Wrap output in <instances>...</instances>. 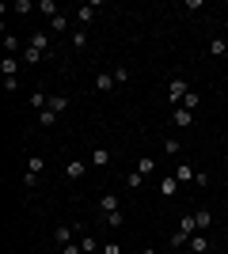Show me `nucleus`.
Returning <instances> with one entry per match:
<instances>
[{
  "label": "nucleus",
  "mask_w": 228,
  "mask_h": 254,
  "mask_svg": "<svg viewBox=\"0 0 228 254\" xmlns=\"http://www.w3.org/2000/svg\"><path fill=\"white\" fill-rule=\"evenodd\" d=\"M0 72H4V76H15V72H19V57H4V61H0Z\"/></svg>",
  "instance_id": "nucleus-17"
},
{
  "label": "nucleus",
  "mask_w": 228,
  "mask_h": 254,
  "mask_svg": "<svg viewBox=\"0 0 228 254\" xmlns=\"http://www.w3.org/2000/svg\"><path fill=\"white\" fill-rule=\"evenodd\" d=\"M186 251H190V254H206V251H209V239H206L202 232H198V235H190V243H186Z\"/></svg>",
  "instance_id": "nucleus-7"
},
{
  "label": "nucleus",
  "mask_w": 228,
  "mask_h": 254,
  "mask_svg": "<svg viewBox=\"0 0 228 254\" xmlns=\"http://www.w3.org/2000/svg\"><path fill=\"white\" fill-rule=\"evenodd\" d=\"M57 118H61V114H54V110H38V126L50 129V126H57Z\"/></svg>",
  "instance_id": "nucleus-26"
},
{
  "label": "nucleus",
  "mask_w": 228,
  "mask_h": 254,
  "mask_svg": "<svg viewBox=\"0 0 228 254\" xmlns=\"http://www.w3.org/2000/svg\"><path fill=\"white\" fill-rule=\"evenodd\" d=\"M73 46H76V50H84V46H87V31H84V27H76V31H73Z\"/></svg>",
  "instance_id": "nucleus-28"
},
{
  "label": "nucleus",
  "mask_w": 228,
  "mask_h": 254,
  "mask_svg": "<svg viewBox=\"0 0 228 254\" xmlns=\"http://www.w3.org/2000/svg\"><path fill=\"white\" fill-rule=\"evenodd\" d=\"M38 11H42L46 19H54V15H61V11H57V4H54V0H38Z\"/></svg>",
  "instance_id": "nucleus-24"
},
{
  "label": "nucleus",
  "mask_w": 228,
  "mask_h": 254,
  "mask_svg": "<svg viewBox=\"0 0 228 254\" xmlns=\"http://www.w3.org/2000/svg\"><path fill=\"white\" fill-rule=\"evenodd\" d=\"M87 163H91V167H107V163H110V152L107 148H95L91 156H87Z\"/></svg>",
  "instance_id": "nucleus-10"
},
{
  "label": "nucleus",
  "mask_w": 228,
  "mask_h": 254,
  "mask_svg": "<svg viewBox=\"0 0 228 254\" xmlns=\"http://www.w3.org/2000/svg\"><path fill=\"white\" fill-rule=\"evenodd\" d=\"M171 126H175V129H190V126H194V114H190L186 106H179V110L171 114Z\"/></svg>",
  "instance_id": "nucleus-4"
},
{
  "label": "nucleus",
  "mask_w": 228,
  "mask_h": 254,
  "mask_svg": "<svg viewBox=\"0 0 228 254\" xmlns=\"http://www.w3.org/2000/svg\"><path fill=\"white\" fill-rule=\"evenodd\" d=\"M194 220H198V232H209V228H213V212H209V209H198Z\"/></svg>",
  "instance_id": "nucleus-9"
},
{
  "label": "nucleus",
  "mask_w": 228,
  "mask_h": 254,
  "mask_svg": "<svg viewBox=\"0 0 228 254\" xmlns=\"http://www.w3.org/2000/svg\"><path fill=\"white\" fill-rule=\"evenodd\" d=\"M110 72H114V84H130V68L118 64V68H110Z\"/></svg>",
  "instance_id": "nucleus-31"
},
{
  "label": "nucleus",
  "mask_w": 228,
  "mask_h": 254,
  "mask_svg": "<svg viewBox=\"0 0 228 254\" xmlns=\"http://www.w3.org/2000/svg\"><path fill=\"white\" fill-rule=\"evenodd\" d=\"M31 8H34L31 0H15V11H19V15H27V11H31Z\"/></svg>",
  "instance_id": "nucleus-32"
},
{
  "label": "nucleus",
  "mask_w": 228,
  "mask_h": 254,
  "mask_svg": "<svg viewBox=\"0 0 228 254\" xmlns=\"http://www.w3.org/2000/svg\"><path fill=\"white\" fill-rule=\"evenodd\" d=\"M186 91H190V84H186L183 76H175L171 84H167V99H171V103H179V106H183V99H186Z\"/></svg>",
  "instance_id": "nucleus-1"
},
{
  "label": "nucleus",
  "mask_w": 228,
  "mask_h": 254,
  "mask_svg": "<svg viewBox=\"0 0 228 254\" xmlns=\"http://www.w3.org/2000/svg\"><path fill=\"white\" fill-rule=\"evenodd\" d=\"M163 152H167V156H179V152H183V140H179V137H167V140H163Z\"/></svg>",
  "instance_id": "nucleus-25"
},
{
  "label": "nucleus",
  "mask_w": 228,
  "mask_h": 254,
  "mask_svg": "<svg viewBox=\"0 0 228 254\" xmlns=\"http://www.w3.org/2000/svg\"><path fill=\"white\" fill-rule=\"evenodd\" d=\"M19 38H15V34H4V50H8V57H11V53H15V50H19Z\"/></svg>",
  "instance_id": "nucleus-30"
},
{
  "label": "nucleus",
  "mask_w": 228,
  "mask_h": 254,
  "mask_svg": "<svg viewBox=\"0 0 228 254\" xmlns=\"http://www.w3.org/2000/svg\"><path fill=\"white\" fill-rule=\"evenodd\" d=\"M87 167H91L87 159H69V163H65V179H69V182H80V179L87 175Z\"/></svg>",
  "instance_id": "nucleus-2"
},
{
  "label": "nucleus",
  "mask_w": 228,
  "mask_h": 254,
  "mask_svg": "<svg viewBox=\"0 0 228 254\" xmlns=\"http://www.w3.org/2000/svg\"><path fill=\"white\" fill-rule=\"evenodd\" d=\"M103 216H107V228H122V224H126V212H122V209H114V212H103Z\"/></svg>",
  "instance_id": "nucleus-22"
},
{
  "label": "nucleus",
  "mask_w": 228,
  "mask_h": 254,
  "mask_svg": "<svg viewBox=\"0 0 228 254\" xmlns=\"http://www.w3.org/2000/svg\"><path fill=\"white\" fill-rule=\"evenodd\" d=\"M80 251H84V254H99V243H95V235H80Z\"/></svg>",
  "instance_id": "nucleus-16"
},
{
  "label": "nucleus",
  "mask_w": 228,
  "mask_h": 254,
  "mask_svg": "<svg viewBox=\"0 0 228 254\" xmlns=\"http://www.w3.org/2000/svg\"><path fill=\"white\" fill-rule=\"evenodd\" d=\"M141 254H160V251H156V247H145V251Z\"/></svg>",
  "instance_id": "nucleus-36"
},
{
  "label": "nucleus",
  "mask_w": 228,
  "mask_h": 254,
  "mask_svg": "<svg viewBox=\"0 0 228 254\" xmlns=\"http://www.w3.org/2000/svg\"><path fill=\"white\" fill-rule=\"evenodd\" d=\"M209 53H213V57H225V53H228V42H225V38H217V42H209Z\"/></svg>",
  "instance_id": "nucleus-29"
},
{
  "label": "nucleus",
  "mask_w": 228,
  "mask_h": 254,
  "mask_svg": "<svg viewBox=\"0 0 228 254\" xmlns=\"http://www.w3.org/2000/svg\"><path fill=\"white\" fill-rule=\"evenodd\" d=\"M179 254H190V251H179Z\"/></svg>",
  "instance_id": "nucleus-38"
},
{
  "label": "nucleus",
  "mask_w": 228,
  "mask_h": 254,
  "mask_svg": "<svg viewBox=\"0 0 228 254\" xmlns=\"http://www.w3.org/2000/svg\"><path fill=\"white\" fill-rule=\"evenodd\" d=\"M42 57H46V53H42V50H34V46H27V50H23V64H38Z\"/></svg>",
  "instance_id": "nucleus-20"
},
{
  "label": "nucleus",
  "mask_w": 228,
  "mask_h": 254,
  "mask_svg": "<svg viewBox=\"0 0 228 254\" xmlns=\"http://www.w3.org/2000/svg\"><path fill=\"white\" fill-rule=\"evenodd\" d=\"M99 254H103V251H99Z\"/></svg>",
  "instance_id": "nucleus-39"
},
{
  "label": "nucleus",
  "mask_w": 228,
  "mask_h": 254,
  "mask_svg": "<svg viewBox=\"0 0 228 254\" xmlns=\"http://www.w3.org/2000/svg\"><path fill=\"white\" fill-rule=\"evenodd\" d=\"M42 167H46L42 156H31V159H27V175H42Z\"/></svg>",
  "instance_id": "nucleus-27"
},
{
  "label": "nucleus",
  "mask_w": 228,
  "mask_h": 254,
  "mask_svg": "<svg viewBox=\"0 0 228 254\" xmlns=\"http://www.w3.org/2000/svg\"><path fill=\"white\" fill-rule=\"evenodd\" d=\"M99 209H103V212L122 209V205H118V193H103V197H99Z\"/></svg>",
  "instance_id": "nucleus-13"
},
{
  "label": "nucleus",
  "mask_w": 228,
  "mask_h": 254,
  "mask_svg": "<svg viewBox=\"0 0 228 254\" xmlns=\"http://www.w3.org/2000/svg\"><path fill=\"white\" fill-rule=\"evenodd\" d=\"M126 186H130V190H141V186H145V175H141L137 167H133L130 175H126Z\"/></svg>",
  "instance_id": "nucleus-19"
},
{
  "label": "nucleus",
  "mask_w": 228,
  "mask_h": 254,
  "mask_svg": "<svg viewBox=\"0 0 228 254\" xmlns=\"http://www.w3.org/2000/svg\"><path fill=\"white\" fill-rule=\"evenodd\" d=\"M95 4H80V8H76V23H80V27H84V31H87V27H91V23H95Z\"/></svg>",
  "instance_id": "nucleus-3"
},
{
  "label": "nucleus",
  "mask_w": 228,
  "mask_h": 254,
  "mask_svg": "<svg viewBox=\"0 0 228 254\" xmlns=\"http://www.w3.org/2000/svg\"><path fill=\"white\" fill-rule=\"evenodd\" d=\"M225 193H228V182H225Z\"/></svg>",
  "instance_id": "nucleus-37"
},
{
  "label": "nucleus",
  "mask_w": 228,
  "mask_h": 254,
  "mask_svg": "<svg viewBox=\"0 0 228 254\" xmlns=\"http://www.w3.org/2000/svg\"><path fill=\"white\" fill-rule=\"evenodd\" d=\"M31 46L46 53V50H50V31H34V34H31Z\"/></svg>",
  "instance_id": "nucleus-12"
},
{
  "label": "nucleus",
  "mask_w": 228,
  "mask_h": 254,
  "mask_svg": "<svg viewBox=\"0 0 228 254\" xmlns=\"http://www.w3.org/2000/svg\"><path fill=\"white\" fill-rule=\"evenodd\" d=\"M46 110H54V114H65V110H69V99H65V95H50V106H46Z\"/></svg>",
  "instance_id": "nucleus-15"
},
{
  "label": "nucleus",
  "mask_w": 228,
  "mask_h": 254,
  "mask_svg": "<svg viewBox=\"0 0 228 254\" xmlns=\"http://www.w3.org/2000/svg\"><path fill=\"white\" fill-rule=\"evenodd\" d=\"M194 186H202V190L209 186V175H206V171H198V175H194Z\"/></svg>",
  "instance_id": "nucleus-33"
},
{
  "label": "nucleus",
  "mask_w": 228,
  "mask_h": 254,
  "mask_svg": "<svg viewBox=\"0 0 228 254\" xmlns=\"http://www.w3.org/2000/svg\"><path fill=\"white\" fill-rule=\"evenodd\" d=\"M183 106H186V110H190V114H194L198 106H202V95H198L194 87H190V91H186V99H183Z\"/></svg>",
  "instance_id": "nucleus-21"
},
{
  "label": "nucleus",
  "mask_w": 228,
  "mask_h": 254,
  "mask_svg": "<svg viewBox=\"0 0 228 254\" xmlns=\"http://www.w3.org/2000/svg\"><path fill=\"white\" fill-rule=\"evenodd\" d=\"M194 175H198V171L190 167V163H179V167H175V179H179V182H190Z\"/></svg>",
  "instance_id": "nucleus-18"
},
{
  "label": "nucleus",
  "mask_w": 228,
  "mask_h": 254,
  "mask_svg": "<svg viewBox=\"0 0 228 254\" xmlns=\"http://www.w3.org/2000/svg\"><path fill=\"white\" fill-rule=\"evenodd\" d=\"M137 171H141L145 179H149L152 171H156V159H152V156H141V159H137Z\"/></svg>",
  "instance_id": "nucleus-23"
},
{
  "label": "nucleus",
  "mask_w": 228,
  "mask_h": 254,
  "mask_svg": "<svg viewBox=\"0 0 228 254\" xmlns=\"http://www.w3.org/2000/svg\"><path fill=\"white\" fill-rule=\"evenodd\" d=\"M73 232H76L73 224H57V228H54V239H57L61 247H69V243H73Z\"/></svg>",
  "instance_id": "nucleus-5"
},
{
  "label": "nucleus",
  "mask_w": 228,
  "mask_h": 254,
  "mask_svg": "<svg viewBox=\"0 0 228 254\" xmlns=\"http://www.w3.org/2000/svg\"><path fill=\"white\" fill-rule=\"evenodd\" d=\"M114 87H118V84H114V72H99V76H95V91H103V95H107V91H114Z\"/></svg>",
  "instance_id": "nucleus-6"
},
{
  "label": "nucleus",
  "mask_w": 228,
  "mask_h": 254,
  "mask_svg": "<svg viewBox=\"0 0 228 254\" xmlns=\"http://www.w3.org/2000/svg\"><path fill=\"white\" fill-rule=\"evenodd\" d=\"M160 193H163V197H175V193H179V179H175V175L160 179Z\"/></svg>",
  "instance_id": "nucleus-8"
},
{
  "label": "nucleus",
  "mask_w": 228,
  "mask_h": 254,
  "mask_svg": "<svg viewBox=\"0 0 228 254\" xmlns=\"http://www.w3.org/2000/svg\"><path fill=\"white\" fill-rule=\"evenodd\" d=\"M103 254H122V247L118 243H107V247H103Z\"/></svg>",
  "instance_id": "nucleus-35"
},
{
  "label": "nucleus",
  "mask_w": 228,
  "mask_h": 254,
  "mask_svg": "<svg viewBox=\"0 0 228 254\" xmlns=\"http://www.w3.org/2000/svg\"><path fill=\"white\" fill-rule=\"evenodd\" d=\"M61 254H84V251H80V243H69V247H61Z\"/></svg>",
  "instance_id": "nucleus-34"
},
{
  "label": "nucleus",
  "mask_w": 228,
  "mask_h": 254,
  "mask_svg": "<svg viewBox=\"0 0 228 254\" xmlns=\"http://www.w3.org/2000/svg\"><path fill=\"white\" fill-rule=\"evenodd\" d=\"M179 232H183V235H198V220H194V212H186L183 220H179Z\"/></svg>",
  "instance_id": "nucleus-11"
},
{
  "label": "nucleus",
  "mask_w": 228,
  "mask_h": 254,
  "mask_svg": "<svg viewBox=\"0 0 228 254\" xmlns=\"http://www.w3.org/2000/svg\"><path fill=\"white\" fill-rule=\"evenodd\" d=\"M50 31H54V34H65V31H69V15H65V11L50 19Z\"/></svg>",
  "instance_id": "nucleus-14"
}]
</instances>
